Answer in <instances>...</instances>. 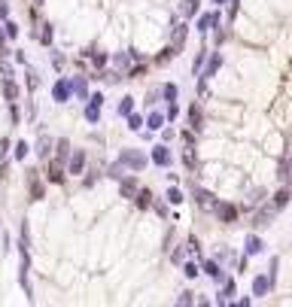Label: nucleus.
I'll use <instances>...</instances> for the list:
<instances>
[{"label":"nucleus","instance_id":"9","mask_svg":"<svg viewBox=\"0 0 292 307\" xmlns=\"http://www.w3.org/2000/svg\"><path fill=\"white\" fill-rule=\"evenodd\" d=\"M201 271H204L210 280H216V283H222V280H226L222 264H219V262H213V258H210V262H204V268H201Z\"/></svg>","mask_w":292,"mask_h":307},{"label":"nucleus","instance_id":"36","mask_svg":"<svg viewBox=\"0 0 292 307\" xmlns=\"http://www.w3.org/2000/svg\"><path fill=\"white\" fill-rule=\"evenodd\" d=\"M204 61H207V52H198V55H195V61H192V73H195V76H201Z\"/></svg>","mask_w":292,"mask_h":307},{"label":"nucleus","instance_id":"3","mask_svg":"<svg viewBox=\"0 0 292 307\" xmlns=\"http://www.w3.org/2000/svg\"><path fill=\"white\" fill-rule=\"evenodd\" d=\"M82 170H86V149H73V152H70V158H67V174L80 176Z\"/></svg>","mask_w":292,"mask_h":307},{"label":"nucleus","instance_id":"29","mask_svg":"<svg viewBox=\"0 0 292 307\" xmlns=\"http://www.w3.org/2000/svg\"><path fill=\"white\" fill-rule=\"evenodd\" d=\"M18 250H22V252L30 250V228H28V222H22V240H18Z\"/></svg>","mask_w":292,"mask_h":307},{"label":"nucleus","instance_id":"30","mask_svg":"<svg viewBox=\"0 0 292 307\" xmlns=\"http://www.w3.org/2000/svg\"><path fill=\"white\" fill-rule=\"evenodd\" d=\"M176 55H180V49H176V46H168V49H162V55H158L156 61H158V64H168V61L176 58Z\"/></svg>","mask_w":292,"mask_h":307},{"label":"nucleus","instance_id":"46","mask_svg":"<svg viewBox=\"0 0 292 307\" xmlns=\"http://www.w3.org/2000/svg\"><path fill=\"white\" fill-rule=\"evenodd\" d=\"M280 180H283V182L289 180V158H283V162H280Z\"/></svg>","mask_w":292,"mask_h":307},{"label":"nucleus","instance_id":"17","mask_svg":"<svg viewBox=\"0 0 292 307\" xmlns=\"http://www.w3.org/2000/svg\"><path fill=\"white\" fill-rule=\"evenodd\" d=\"M201 122H204V112H201V106H198V104H192V106H189V125H192V131H195V134L201 131Z\"/></svg>","mask_w":292,"mask_h":307},{"label":"nucleus","instance_id":"41","mask_svg":"<svg viewBox=\"0 0 292 307\" xmlns=\"http://www.w3.org/2000/svg\"><path fill=\"white\" fill-rule=\"evenodd\" d=\"M168 201H170V204H182L186 198H182V192H180V188H168Z\"/></svg>","mask_w":292,"mask_h":307},{"label":"nucleus","instance_id":"14","mask_svg":"<svg viewBox=\"0 0 292 307\" xmlns=\"http://www.w3.org/2000/svg\"><path fill=\"white\" fill-rule=\"evenodd\" d=\"M70 88H73V94H76L80 100H88V82H86V76H73Z\"/></svg>","mask_w":292,"mask_h":307},{"label":"nucleus","instance_id":"15","mask_svg":"<svg viewBox=\"0 0 292 307\" xmlns=\"http://www.w3.org/2000/svg\"><path fill=\"white\" fill-rule=\"evenodd\" d=\"M265 250V244H262V238H256V234H250L246 240H244V252L246 256H259Z\"/></svg>","mask_w":292,"mask_h":307},{"label":"nucleus","instance_id":"28","mask_svg":"<svg viewBox=\"0 0 292 307\" xmlns=\"http://www.w3.org/2000/svg\"><path fill=\"white\" fill-rule=\"evenodd\" d=\"M125 174H128V168L122 162H113V164H110V170H106V176H113V180H122Z\"/></svg>","mask_w":292,"mask_h":307},{"label":"nucleus","instance_id":"40","mask_svg":"<svg viewBox=\"0 0 292 307\" xmlns=\"http://www.w3.org/2000/svg\"><path fill=\"white\" fill-rule=\"evenodd\" d=\"M162 94H164V100H176V94H180V88H176L174 82H168V86L162 88Z\"/></svg>","mask_w":292,"mask_h":307},{"label":"nucleus","instance_id":"1","mask_svg":"<svg viewBox=\"0 0 292 307\" xmlns=\"http://www.w3.org/2000/svg\"><path fill=\"white\" fill-rule=\"evenodd\" d=\"M119 162H122L125 168H131V170H143V168H146V156H143L140 149H122Z\"/></svg>","mask_w":292,"mask_h":307},{"label":"nucleus","instance_id":"51","mask_svg":"<svg viewBox=\"0 0 292 307\" xmlns=\"http://www.w3.org/2000/svg\"><path fill=\"white\" fill-rule=\"evenodd\" d=\"M162 140H164V143L174 140V131H170V128H162Z\"/></svg>","mask_w":292,"mask_h":307},{"label":"nucleus","instance_id":"44","mask_svg":"<svg viewBox=\"0 0 292 307\" xmlns=\"http://www.w3.org/2000/svg\"><path fill=\"white\" fill-rule=\"evenodd\" d=\"M36 86H40V76H36V73H34V70H28V88H30V92H34V88H36Z\"/></svg>","mask_w":292,"mask_h":307},{"label":"nucleus","instance_id":"11","mask_svg":"<svg viewBox=\"0 0 292 307\" xmlns=\"http://www.w3.org/2000/svg\"><path fill=\"white\" fill-rule=\"evenodd\" d=\"M28 186H30V201H43L46 188H43V182H40V180H36V170H30V174H28Z\"/></svg>","mask_w":292,"mask_h":307},{"label":"nucleus","instance_id":"53","mask_svg":"<svg viewBox=\"0 0 292 307\" xmlns=\"http://www.w3.org/2000/svg\"><path fill=\"white\" fill-rule=\"evenodd\" d=\"M213 4H219V6H222V4H228V0H213Z\"/></svg>","mask_w":292,"mask_h":307},{"label":"nucleus","instance_id":"4","mask_svg":"<svg viewBox=\"0 0 292 307\" xmlns=\"http://www.w3.org/2000/svg\"><path fill=\"white\" fill-rule=\"evenodd\" d=\"M219 67H222V55H219V52H210V58H207V64H204V70H201V80H204V82L213 80V76L219 73Z\"/></svg>","mask_w":292,"mask_h":307},{"label":"nucleus","instance_id":"20","mask_svg":"<svg viewBox=\"0 0 292 307\" xmlns=\"http://www.w3.org/2000/svg\"><path fill=\"white\" fill-rule=\"evenodd\" d=\"M52 146H55V140L43 134L40 140H36V156H40V158H49V152H52Z\"/></svg>","mask_w":292,"mask_h":307},{"label":"nucleus","instance_id":"6","mask_svg":"<svg viewBox=\"0 0 292 307\" xmlns=\"http://www.w3.org/2000/svg\"><path fill=\"white\" fill-rule=\"evenodd\" d=\"M213 210H216L219 222H226V225H234V222H238V207H234V204H216Z\"/></svg>","mask_w":292,"mask_h":307},{"label":"nucleus","instance_id":"8","mask_svg":"<svg viewBox=\"0 0 292 307\" xmlns=\"http://www.w3.org/2000/svg\"><path fill=\"white\" fill-rule=\"evenodd\" d=\"M119 192H122V198H134L137 192H140V182H137L134 176H128V174H125V176L119 180Z\"/></svg>","mask_w":292,"mask_h":307},{"label":"nucleus","instance_id":"31","mask_svg":"<svg viewBox=\"0 0 292 307\" xmlns=\"http://www.w3.org/2000/svg\"><path fill=\"white\" fill-rule=\"evenodd\" d=\"M86 58H92V64H94V67H104V64L110 61L104 52H94V49H88V52H86Z\"/></svg>","mask_w":292,"mask_h":307},{"label":"nucleus","instance_id":"27","mask_svg":"<svg viewBox=\"0 0 292 307\" xmlns=\"http://www.w3.org/2000/svg\"><path fill=\"white\" fill-rule=\"evenodd\" d=\"M289 195H292V192H289V188L283 186V188L277 192V195H274V207H277V210H283V207L289 204Z\"/></svg>","mask_w":292,"mask_h":307},{"label":"nucleus","instance_id":"16","mask_svg":"<svg viewBox=\"0 0 292 307\" xmlns=\"http://www.w3.org/2000/svg\"><path fill=\"white\" fill-rule=\"evenodd\" d=\"M219 24V12H204V16H198V30L201 34H207L210 28H216Z\"/></svg>","mask_w":292,"mask_h":307},{"label":"nucleus","instance_id":"13","mask_svg":"<svg viewBox=\"0 0 292 307\" xmlns=\"http://www.w3.org/2000/svg\"><path fill=\"white\" fill-rule=\"evenodd\" d=\"M274 213H277V207L271 204V207H265V210H259L256 213V219H252V225L256 228H268L271 225V219H274Z\"/></svg>","mask_w":292,"mask_h":307},{"label":"nucleus","instance_id":"42","mask_svg":"<svg viewBox=\"0 0 292 307\" xmlns=\"http://www.w3.org/2000/svg\"><path fill=\"white\" fill-rule=\"evenodd\" d=\"M176 304H180V307H189V304H195V295H192V292H182V295L176 298Z\"/></svg>","mask_w":292,"mask_h":307},{"label":"nucleus","instance_id":"26","mask_svg":"<svg viewBox=\"0 0 292 307\" xmlns=\"http://www.w3.org/2000/svg\"><path fill=\"white\" fill-rule=\"evenodd\" d=\"M198 4H201V0H182V6H180V12L186 16V18H192V16L198 12Z\"/></svg>","mask_w":292,"mask_h":307},{"label":"nucleus","instance_id":"5","mask_svg":"<svg viewBox=\"0 0 292 307\" xmlns=\"http://www.w3.org/2000/svg\"><path fill=\"white\" fill-rule=\"evenodd\" d=\"M70 94H73L70 80H58V82L52 86V100H55V104H67V100H70Z\"/></svg>","mask_w":292,"mask_h":307},{"label":"nucleus","instance_id":"24","mask_svg":"<svg viewBox=\"0 0 292 307\" xmlns=\"http://www.w3.org/2000/svg\"><path fill=\"white\" fill-rule=\"evenodd\" d=\"M232 295H234V283H232V280L226 277V280H222V295H219V298H216V304H219V307H222V304H226V301H228Z\"/></svg>","mask_w":292,"mask_h":307},{"label":"nucleus","instance_id":"18","mask_svg":"<svg viewBox=\"0 0 292 307\" xmlns=\"http://www.w3.org/2000/svg\"><path fill=\"white\" fill-rule=\"evenodd\" d=\"M134 204H137L140 210H150V207H152V192H150V188H140L137 195H134Z\"/></svg>","mask_w":292,"mask_h":307},{"label":"nucleus","instance_id":"45","mask_svg":"<svg viewBox=\"0 0 292 307\" xmlns=\"http://www.w3.org/2000/svg\"><path fill=\"white\" fill-rule=\"evenodd\" d=\"M10 119H12V125L22 122V116H18V104H10Z\"/></svg>","mask_w":292,"mask_h":307},{"label":"nucleus","instance_id":"47","mask_svg":"<svg viewBox=\"0 0 292 307\" xmlns=\"http://www.w3.org/2000/svg\"><path fill=\"white\" fill-rule=\"evenodd\" d=\"M228 4H232V6H228V18L234 22V18H238V10H240V6H238V4H240V0H228Z\"/></svg>","mask_w":292,"mask_h":307},{"label":"nucleus","instance_id":"39","mask_svg":"<svg viewBox=\"0 0 292 307\" xmlns=\"http://www.w3.org/2000/svg\"><path fill=\"white\" fill-rule=\"evenodd\" d=\"M28 152H30V146H28L24 140H18V143H16V162H24Z\"/></svg>","mask_w":292,"mask_h":307},{"label":"nucleus","instance_id":"52","mask_svg":"<svg viewBox=\"0 0 292 307\" xmlns=\"http://www.w3.org/2000/svg\"><path fill=\"white\" fill-rule=\"evenodd\" d=\"M182 158H186V168H195V156H192V152H186Z\"/></svg>","mask_w":292,"mask_h":307},{"label":"nucleus","instance_id":"25","mask_svg":"<svg viewBox=\"0 0 292 307\" xmlns=\"http://www.w3.org/2000/svg\"><path fill=\"white\" fill-rule=\"evenodd\" d=\"M195 201H198L201 207H216V204H219V201H213V195H210V192H204V188L195 192Z\"/></svg>","mask_w":292,"mask_h":307},{"label":"nucleus","instance_id":"35","mask_svg":"<svg viewBox=\"0 0 292 307\" xmlns=\"http://www.w3.org/2000/svg\"><path fill=\"white\" fill-rule=\"evenodd\" d=\"M125 119H128V128H131V131H143V116H137V112H128Z\"/></svg>","mask_w":292,"mask_h":307},{"label":"nucleus","instance_id":"50","mask_svg":"<svg viewBox=\"0 0 292 307\" xmlns=\"http://www.w3.org/2000/svg\"><path fill=\"white\" fill-rule=\"evenodd\" d=\"M52 64H55V67L61 70V67H64V55H52Z\"/></svg>","mask_w":292,"mask_h":307},{"label":"nucleus","instance_id":"12","mask_svg":"<svg viewBox=\"0 0 292 307\" xmlns=\"http://www.w3.org/2000/svg\"><path fill=\"white\" fill-rule=\"evenodd\" d=\"M4 98H6V104H18V82L12 76H4Z\"/></svg>","mask_w":292,"mask_h":307},{"label":"nucleus","instance_id":"38","mask_svg":"<svg viewBox=\"0 0 292 307\" xmlns=\"http://www.w3.org/2000/svg\"><path fill=\"white\" fill-rule=\"evenodd\" d=\"M52 36H55L52 24H43V30H40V43H43V46H52Z\"/></svg>","mask_w":292,"mask_h":307},{"label":"nucleus","instance_id":"10","mask_svg":"<svg viewBox=\"0 0 292 307\" xmlns=\"http://www.w3.org/2000/svg\"><path fill=\"white\" fill-rule=\"evenodd\" d=\"M271 289H274V286H271L268 274H259V277L252 280V295H256V298H265V295H268Z\"/></svg>","mask_w":292,"mask_h":307},{"label":"nucleus","instance_id":"7","mask_svg":"<svg viewBox=\"0 0 292 307\" xmlns=\"http://www.w3.org/2000/svg\"><path fill=\"white\" fill-rule=\"evenodd\" d=\"M170 149L164 146V143H158V146H152V164H158V168H170Z\"/></svg>","mask_w":292,"mask_h":307},{"label":"nucleus","instance_id":"32","mask_svg":"<svg viewBox=\"0 0 292 307\" xmlns=\"http://www.w3.org/2000/svg\"><path fill=\"white\" fill-rule=\"evenodd\" d=\"M182 274H186V277H189V280H195V277H198V274H201V268H198V264H195V262H182Z\"/></svg>","mask_w":292,"mask_h":307},{"label":"nucleus","instance_id":"43","mask_svg":"<svg viewBox=\"0 0 292 307\" xmlns=\"http://www.w3.org/2000/svg\"><path fill=\"white\" fill-rule=\"evenodd\" d=\"M164 116H168V119H170V122H174V119H176V116H180V106H176V104H174V100H168V112H164Z\"/></svg>","mask_w":292,"mask_h":307},{"label":"nucleus","instance_id":"48","mask_svg":"<svg viewBox=\"0 0 292 307\" xmlns=\"http://www.w3.org/2000/svg\"><path fill=\"white\" fill-rule=\"evenodd\" d=\"M213 43H216V46L226 43V30H219V24H216V34H213Z\"/></svg>","mask_w":292,"mask_h":307},{"label":"nucleus","instance_id":"49","mask_svg":"<svg viewBox=\"0 0 292 307\" xmlns=\"http://www.w3.org/2000/svg\"><path fill=\"white\" fill-rule=\"evenodd\" d=\"M0 18H10V0H0Z\"/></svg>","mask_w":292,"mask_h":307},{"label":"nucleus","instance_id":"23","mask_svg":"<svg viewBox=\"0 0 292 307\" xmlns=\"http://www.w3.org/2000/svg\"><path fill=\"white\" fill-rule=\"evenodd\" d=\"M131 58H134V52H119V55H113V64H116L122 73H128V64H131Z\"/></svg>","mask_w":292,"mask_h":307},{"label":"nucleus","instance_id":"22","mask_svg":"<svg viewBox=\"0 0 292 307\" xmlns=\"http://www.w3.org/2000/svg\"><path fill=\"white\" fill-rule=\"evenodd\" d=\"M46 176H49V182H64V168H61L58 158L49 164V174H46Z\"/></svg>","mask_w":292,"mask_h":307},{"label":"nucleus","instance_id":"21","mask_svg":"<svg viewBox=\"0 0 292 307\" xmlns=\"http://www.w3.org/2000/svg\"><path fill=\"white\" fill-rule=\"evenodd\" d=\"M164 112H150V116H146V128H150V131H162L164 128Z\"/></svg>","mask_w":292,"mask_h":307},{"label":"nucleus","instance_id":"37","mask_svg":"<svg viewBox=\"0 0 292 307\" xmlns=\"http://www.w3.org/2000/svg\"><path fill=\"white\" fill-rule=\"evenodd\" d=\"M186 34H189V28H186V24L176 28V34H174V46H176V49H182V43H186Z\"/></svg>","mask_w":292,"mask_h":307},{"label":"nucleus","instance_id":"34","mask_svg":"<svg viewBox=\"0 0 292 307\" xmlns=\"http://www.w3.org/2000/svg\"><path fill=\"white\" fill-rule=\"evenodd\" d=\"M116 110H119V116H128V112H134V98H122Z\"/></svg>","mask_w":292,"mask_h":307},{"label":"nucleus","instance_id":"2","mask_svg":"<svg viewBox=\"0 0 292 307\" xmlns=\"http://www.w3.org/2000/svg\"><path fill=\"white\" fill-rule=\"evenodd\" d=\"M100 110H104V94H100V92L88 94V104H86V119H88L92 125L100 119Z\"/></svg>","mask_w":292,"mask_h":307},{"label":"nucleus","instance_id":"33","mask_svg":"<svg viewBox=\"0 0 292 307\" xmlns=\"http://www.w3.org/2000/svg\"><path fill=\"white\" fill-rule=\"evenodd\" d=\"M4 34H6V40H16V36H18V24L12 18H6L4 22Z\"/></svg>","mask_w":292,"mask_h":307},{"label":"nucleus","instance_id":"19","mask_svg":"<svg viewBox=\"0 0 292 307\" xmlns=\"http://www.w3.org/2000/svg\"><path fill=\"white\" fill-rule=\"evenodd\" d=\"M70 152H73V149H70V140H64V137L55 140V158H58V162H67Z\"/></svg>","mask_w":292,"mask_h":307}]
</instances>
